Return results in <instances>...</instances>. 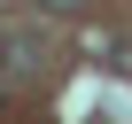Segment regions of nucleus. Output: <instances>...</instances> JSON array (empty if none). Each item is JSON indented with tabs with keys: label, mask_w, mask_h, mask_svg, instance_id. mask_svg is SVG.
Wrapping results in <instances>:
<instances>
[{
	"label": "nucleus",
	"mask_w": 132,
	"mask_h": 124,
	"mask_svg": "<svg viewBox=\"0 0 132 124\" xmlns=\"http://www.w3.org/2000/svg\"><path fill=\"white\" fill-rule=\"evenodd\" d=\"M47 70V39L31 23H0V78H39Z\"/></svg>",
	"instance_id": "nucleus-1"
},
{
	"label": "nucleus",
	"mask_w": 132,
	"mask_h": 124,
	"mask_svg": "<svg viewBox=\"0 0 132 124\" xmlns=\"http://www.w3.org/2000/svg\"><path fill=\"white\" fill-rule=\"evenodd\" d=\"M109 70H117V78H132V47H124V39L109 47Z\"/></svg>",
	"instance_id": "nucleus-2"
},
{
	"label": "nucleus",
	"mask_w": 132,
	"mask_h": 124,
	"mask_svg": "<svg viewBox=\"0 0 132 124\" xmlns=\"http://www.w3.org/2000/svg\"><path fill=\"white\" fill-rule=\"evenodd\" d=\"M47 8H54V16H78V8H86V0H47Z\"/></svg>",
	"instance_id": "nucleus-3"
}]
</instances>
